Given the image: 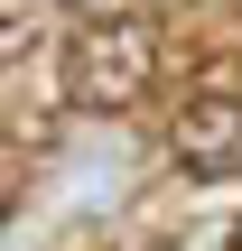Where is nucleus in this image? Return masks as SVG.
Wrapping results in <instances>:
<instances>
[{
	"instance_id": "obj_2",
	"label": "nucleus",
	"mask_w": 242,
	"mask_h": 251,
	"mask_svg": "<svg viewBox=\"0 0 242 251\" xmlns=\"http://www.w3.org/2000/svg\"><path fill=\"white\" fill-rule=\"evenodd\" d=\"M168 158H177L196 186H224V177H242V93H224V84L187 93L177 130H168Z\"/></svg>"
},
{
	"instance_id": "obj_3",
	"label": "nucleus",
	"mask_w": 242,
	"mask_h": 251,
	"mask_svg": "<svg viewBox=\"0 0 242 251\" xmlns=\"http://www.w3.org/2000/svg\"><path fill=\"white\" fill-rule=\"evenodd\" d=\"M233 251H242V224H233Z\"/></svg>"
},
{
	"instance_id": "obj_1",
	"label": "nucleus",
	"mask_w": 242,
	"mask_h": 251,
	"mask_svg": "<svg viewBox=\"0 0 242 251\" xmlns=\"http://www.w3.org/2000/svg\"><path fill=\"white\" fill-rule=\"evenodd\" d=\"M149 75H159V28H149L140 9L84 19V28L65 37V102H75V112H131V102L149 93Z\"/></svg>"
}]
</instances>
